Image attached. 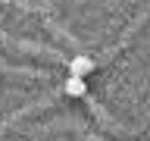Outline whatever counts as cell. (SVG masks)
<instances>
[{
    "instance_id": "6da1fadb",
    "label": "cell",
    "mask_w": 150,
    "mask_h": 141,
    "mask_svg": "<svg viewBox=\"0 0 150 141\" xmlns=\"http://www.w3.org/2000/svg\"><path fill=\"white\" fill-rule=\"evenodd\" d=\"M91 69H94V60H91V56H72V63H69V72H72L75 78H84Z\"/></svg>"
},
{
    "instance_id": "7a4b0ae2",
    "label": "cell",
    "mask_w": 150,
    "mask_h": 141,
    "mask_svg": "<svg viewBox=\"0 0 150 141\" xmlns=\"http://www.w3.org/2000/svg\"><path fill=\"white\" fill-rule=\"evenodd\" d=\"M84 91H88L84 78H75V75H69V82H66V94H69V97H84Z\"/></svg>"
}]
</instances>
